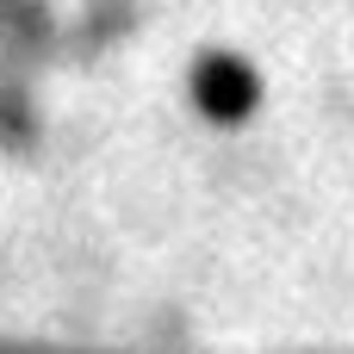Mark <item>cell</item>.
Here are the masks:
<instances>
[{
  "mask_svg": "<svg viewBox=\"0 0 354 354\" xmlns=\"http://www.w3.org/2000/svg\"><path fill=\"white\" fill-rule=\"evenodd\" d=\"M187 93H193L199 118H212V124H243V118L261 106V75H255V62L236 56V50H205V56L193 62V75H187Z\"/></svg>",
  "mask_w": 354,
  "mask_h": 354,
  "instance_id": "1",
  "label": "cell"
},
{
  "mask_svg": "<svg viewBox=\"0 0 354 354\" xmlns=\"http://www.w3.org/2000/svg\"><path fill=\"white\" fill-rule=\"evenodd\" d=\"M50 50H62L56 19H50L37 0H0V68L19 75V68H31L37 56H50Z\"/></svg>",
  "mask_w": 354,
  "mask_h": 354,
  "instance_id": "2",
  "label": "cell"
},
{
  "mask_svg": "<svg viewBox=\"0 0 354 354\" xmlns=\"http://www.w3.org/2000/svg\"><path fill=\"white\" fill-rule=\"evenodd\" d=\"M37 143V106L19 75L0 68V149H31Z\"/></svg>",
  "mask_w": 354,
  "mask_h": 354,
  "instance_id": "3",
  "label": "cell"
},
{
  "mask_svg": "<svg viewBox=\"0 0 354 354\" xmlns=\"http://www.w3.org/2000/svg\"><path fill=\"white\" fill-rule=\"evenodd\" d=\"M124 12H131V0H93V6H87V19L62 37V50H68V44H75V50H100V44H112V37L131 25Z\"/></svg>",
  "mask_w": 354,
  "mask_h": 354,
  "instance_id": "4",
  "label": "cell"
},
{
  "mask_svg": "<svg viewBox=\"0 0 354 354\" xmlns=\"http://www.w3.org/2000/svg\"><path fill=\"white\" fill-rule=\"evenodd\" d=\"M0 354H93V348H50V342H0Z\"/></svg>",
  "mask_w": 354,
  "mask_h": 354,
  "instance_id": "5",
  "label": "cell"
}]
</instances>
